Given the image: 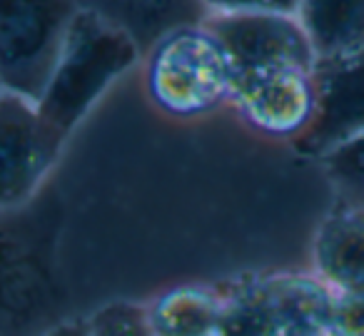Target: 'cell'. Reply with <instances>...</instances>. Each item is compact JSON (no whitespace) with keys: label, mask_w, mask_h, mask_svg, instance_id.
Listing matches in <instances>:
<instances>
[{"label":"cell","mask_w":364,"mask_h":336,"mask_svg":"<svg viewBox=\"0 0 364 336\" xmlns=\"http://www.w3.org/2000/svg\"><path fill=\"white\" fill-rule=\"evenodd\" d=\"M332 185L334 200L364 207V135L317 162Z\"/></svg>","instance_id":"4fadbf2b"},{"label":"cell","mask_w":364,"mask_h":336,"mask_svg":"<svg viewBox=\"0 0 364 336\" xmlns=\"http://www.w3.org/2000/svg\"><path fill=\"white\" fill-rule=\"evenodd\" d=\"M36 336H90V326H87V316L85 319H63Z\"/></svg>","instance_id":"e0dca14e"},{"label":"cell","mask_w":364,"mask_h":336,"mask_svg":"<svg viewBox=\"0 0 364 336\" xmlns=\"http://www.w3.org/2000/svg\"><path fill=\"white\" fill-rule=\"evenodd\" d=\"M294 16L317 58L364 48V0H299Z\"/></svg>","instance_id":"7c38bea8"},{"label":"cell","mask_w":364,"mask_h":336,"mask_svg":"<svg viewBox=\"0 0 364 336\" xmlns=\"http://www.w3.org/2000/svg\"><path fill=\"white\" fill-rule=\"evenodd\" d=\"M205 23L225 43L237 75L269 67L312 70L317 63V53L294 13H232L210 16Z\"/></svg>","instance_id":"9c48e42d"},{"label":"cell","mask_w":364,"mask_h":336,"mask_svg":"<svg viewBox=\"0 0 364 336\" xmlns=\"http://www.w3.org/2000/svg\"><path fill=\"white\" fill-rule=\"evenodd\" d=\"M242 125L274 142H294L312 125L317 90L307 67H269L237 75L230 102Z\"/></svg>","instance_id":"52a82bcc"},{"label":"cell","mask_w":364,"mask_h":336,"mask_svg":"<svg viewBox=\"0 0 364 336\" xmlns=\"http://www.w3.org/2000/svg\"><path fill=\"white\" fill-rule=\"evenodd\" d=\"M237 67L208 23H185L155 38L142 58V90L160 115L193 122L230 107Z\"/></svg>","instance_id":"6da1fadb"},{"label":"cell","mask_w":364,"mask_h":336,"mask_svg":"<svg viewBox=\"0 0 364 336\" xmlns=\"http://www.w3.org/2000/svg\"><path fill=\"white\" fill-rule=\"evenodd\" d=\"M327 336H364V289L334 291Z\"/></svg>","instance_id":"9a60e30c"},{"label":"cell","mask_w":364,"mask_h":336,"mask_svg":"<svg viewBox=\"0 0 364 336\" xmlns=\"http://www.w3.org/2000/svg\"><path fill=\"white\" fill-rule=\"evenodd\" d=\"M140 63L127 28L92 8H80L60 55L38 97V110L63 137H70L107 90Z\"/></svg>","instance_id":"7a4b0ae2"},{"label":"cell","mask_w":364,"mask_h":336,"mask_svg":"<svg viewBox=\"0 0 364 336\" xmlns=\"http://www.w3.org/2000/svg\"><path fill=\"white\" fill-rule=\"evenodd\" d=\"M142 306L155 336H218L223 291L220 284L205 281L172 284L142 301Z\"/></svg>","instance_id":"8fae6325"},{"label":"cell","mask_w":364,"mask_h":336,"mask_svg":"<svg viewBox=\"0 0 364 336\" xmlns=\"http://www.w3.org/2000/svg\"><path fill=\"white\" fill-rule=\"evenodd\" d=\"M0 212V336H36L58 324L63 286L50 246Z\"/></svg>","instance_id":"277c9868"},{"label":"cell","mask_w":364,"mask_h":336,"mask_svg":"<svg viewBox=\"0 0 364 336\" xmlns=\"http://www.w3.org/2000/svg\"><path fill=\"white\" fill-rule=\"evenodd\" d=\"M68 137L18 92H0V212L26 210L55 170Z\"/></svg>","instance_id":"8992f818"},{"label":"cell","mask_w":364,"mask_h":336,"mask_svg":"<svg viewBox=\"0 0 364 336\" xmlns=\"http://www.w3.org/2000/svg\"><path fill=\"white\" fill-rule=\"evenodd\" d=\"M80 8L77 0H0V85L38 102Z\"/></svg>","instance_id":"5b68a950"},{"label":"cell","mask_w":364,"mask_h":336,"mask_svg":"<svg viewBox=\"0 0 364 336\" xmlns=\"http://www.w3.org/2000/svg\"><path fill=\"white\" fill-rule=\"evenodd\" d=\"M317 107L294 152L319 162L364 135V48L317 58L312 67Z\"/></svg>","instance_id":"ba28073f"},{"label":"cell","mask_w":364,"mask_h":336,"mask_svg":"<svg viewBox=\"0 0 364 336\" xmlns=\"http://www.w3.org/2000/svg\"><path fill=\"white\" fill-rule=\"evenodd\" d=\"M309 261L332 291L364 289V207L334 200L314 229Z\"/></svg>","instance_id":"30bf717a"},{"label":"cell","mask_w":364,"mask_h":336,"mask_svg":"<svg viewBox=\"0 0 364 336\" xmlns=\"http://www.w3.org/2000/svg\"><path fill=\"white\" fill-rule=\"evenodd\" d=\"M218 336H324L334 291L312 269L242 271L220 281Z\"/></svg>","instance_id":"3957f363"},{"label":"cell","mask_w":364,"mask_h":336,"mask_svg":"<svg viewBox=\"0 0 364 336\" xmlns=\"http://www.w3.org/2000/svg\"><path fill=\"white\" fill-rule=\"evenodd\" d=\"M87 326L90 336H155L137 301H110L87 316Z\"/></svg>","instance_id":"5bb4252c"},{"label":"cell","mask_w":364,"mask_h":336,"mask_svg":"<svg viewBox=\"0 0 364 336\" xmlns=\"http://www.w3.org/2000/svg\"><path fill=\"white\" fill-rule=\"evenodd\" d=\"M210 16L232 13H297L299 0H200Z\"/></svg>","instance_id":"2e32d148"},{"label":"cell","mask_w":364,"mask_h":336,"mask_svg":"<svg viewBox=\"0 0 364 336\" xmlns=\"http://www.w3.org/2000/svg\"><path fill=\"white\" fill-rule=\"evenodd\" d=\"M3 90H6V87H3V85H0V92H3Z\"/></svg>","instance_id":"ac0fdd59"}]
</instances>
